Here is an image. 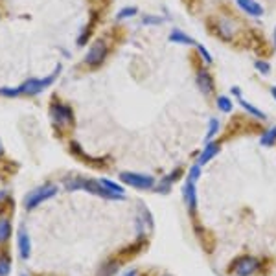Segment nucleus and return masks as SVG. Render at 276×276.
I'll return each instance as SVG.
<instances>
[{"instance_id": "obj_10", "label": "nucleus", "mask_w": 276, "mask_h": 276, "mask_svg": "<svg viewBox=\"0 0 276 276\" xmlns=\"http://www.w3.org/2000/svg\"><path fill=\"white\" fill-rule=\"evenodd\" d=\"M181 175H182V170H181V168H177L175 171L168 173L164 179H160L159 184L155 186V190L159 191V193H168V191H170V188H171V184L179 181V179H181Z\"/></svg>"}, {"instance_id": "obj_25", "label": "nucleus", "mask_w": 276, "mask_h": 276, "mask_svg": "<svg viewBox=\"0 0 276 276\" xmlns=\"http://www.w3.org/2000/svg\"><path fill=\"white\" fill-rule=\"evenodd\" d=\"M197 48H199V53H201V57L204 59V63L206 64H212V55L208 53V50L202 44H197Z\"/></svg>"}, {"instance_id": "obj_26", "label": "nucleus", "mask_w": 276, "mask_h": 276, "mask_svg": "<svg viewBox=\"0 0 276 276\" xmlns=\"http://www.w3.org/2000/svg\"><path fill=\"white\" fill-rule=\"evenodd\" d=\"M10 271H11V263L2 258V260H0V276H6Z\"/></svg>"}, {"instance_id": "obj_24", "label": "nucleus", "mask_w": 276, "mask_h": 276, "mask_svg": "<svg viewBox=\"0 0 276 276\" xmlns=\"http://www.w3.org/2000/svg\"><path fill=\"white\" fill-rule=\"evenodd\" d=\"M162 17H155V15H146L142 19V24H162Z\"/></svg>"}, {"instance_id": "obj_4", "label": "nucleus", "mask_w": 276, "mask_h": 276, "mask_svg": "<svg viewBox=\"0 0 276 276\" xmlns=\"http://www.w3.org/2000/svg\"><path fill=\"white\" fill-rule=\"evenodd\" d=\"M201 175V166L195 164L191 166L190 170V175H188V181L184 184V202H186V208L190 214H195V208H197V190H195V182Z\"/></svg>"}, {"instance_id": "obj_32", "label": "nucleus", "mask_w": 276, "mask_h": 276, "mask_svg": "<svg viewBox=\"0 0 276 276\" xmlns=\"http://www.w3.org/2000/svg\"><path fill=\"white\" fill-rule=\"evenodd\" d=\"M164 276H171V274H164Z\"/></svg>"}, {"instance_id": "obj_17", "label": "nucleus", "mask_w": 276, "mask_h": 276, "mask_svg": "<svg viewBox=\"0 0 276 276\" xmlns=\"http://www.w3.org/2000/svg\"><path fill=\"white\" fill-rule=\"evenodd\" d=\"M100 182L103 188H107V190L112 191V193H116V195H125V193H123V188L120 184H116V182L109 181V179H100Z\"/></svg>"}, {"instance_id": "obj_19", "label": "nucleus", "mask_w": 276, "mask_h": 276, "mask_svg": "<svg viewBox=\"0 0 276 276\" xmlns=\"http://www.w3.org/2000/svg\"><path fill=\"white\" fill-rule=\"evenodd\" d=\"M218 109H221L223 112H230L234 109V103L230 98H227V96H219L218 98Z\"/></svg>"}, {"instance_id": "obj_11", "label": "nucleus", "mask_w": 276, "mask_h": 276, "mask_svg": "<svg viewBox=\"0 0 276 276\" xmlns=\"http://www.w3.org/2000/svg\"><path fill=\"white\" fill-rule=\"evenodd\" d=\"M236 2H238V6L247 15H252V17L263 15V8H261V4H258L256 0H236Z\"/></svg>"}, {"instance_id": "obj_18", "label": "nucleus", "mask_w": 276, "mask_h": 276, "mask_svg": "<svg viewBox=\"0 0 276 276\" xmlns=\"http://www.w3.org/2000/svg\"><path fill=\"white\" fill-rule=\"evenodd\" d=\"M260 144L261 146H272V144H276V127H271L269 131H265V133L261 134Z\"/></svg>"}, {"instance_id": "obj_21", "label": "nucleus", "mask_w": 276, "mask_h": 276, "mask_svg": "<svg viewBox=\"0 0 276 276\" xmlns=\"http://www.w3.org/2000/svg\"><path fill=\"white\" fill-rule=\"evenodd\" d=\"M116 269H118V263H114V261H109L107 265L101 267L100 276H112L114 272H116Z\"/></svg>"}, {"instance_id": "obj_28", "label": "nucleus", "mask_w": 276, "mask_h": 276, "mask_svg": "<svg viewBox=\"0 0 276 276\" xmlns=\"http://www.w3.org/2000/svg\"><path fill=\"white\" fill-rule=\"evenodd\" d=\"M271 94H272V98L276 100V87H272V89H271Z\"/></svg>"}, {"instance_id": "obj_9", "label": "nucleus", "mask_w": 276, "mask_h": 276, "mask_svg": "<svg viewBox=\"0 0 276 276\" xmlns=\"http://www.w3.org/2000/svg\"><path fill=\"white\" fill-rule=\"evenodd\" d=\"M197 87H199V91L204 96H210L214 92V80L212 76L208 74V70L201 68L197 72Z\"/></svg>"}, {"instance_id": "obj_8", "label": "nucleus", "mask_w": 276, "mask_h": 276, "mask_svg": "<svg viewBox=\"0 0 276 276\" xmlns=\"http://www.w3.org/2000/svg\"><path fill=\"white\" fill-rule=\"evenodd\" d=\"M52 116L53 122L61 125V127H68L74 122V114H72V109L68 105H61V103H53L52 105Z\"/></svg>"}, {"instance_id": "obj_14", "label": "nucleus", "mask_w": 276, "mask_h": 276, "mask_svg": "<svg viewBox=\"0 0 276 276\" xmlns=\"http://www.w3.org/2000/svg\"><path fill=\"white\" fill-rule=\"evenodd\" d=\"M170 43H179V44H195V41L190 37V35H186L184 32H181V30H173V32L170 33Z\"/></svg>"}, {"instance_id": "obj_27", "label": "nucleus", "mask_w": 276, "mask_h": 276, "mask_svg": "<svg viewBox=\"0 0 276 276\" xmlns=\"http://www.w3.org/2000/svg\"><path fill=\"white\" fill-rule=\"evenodd\" d=\"M232 94L238 96V98H241V89H239V87H232Z\"/></svg>"}, {"instance_id": "obj_1", "label": "nucleus", "mask_w": 276, "mask_h": 276, "mask_svg": "<svg viewBox=\"0 0 276 276\" xmlns=\"http://www.w3.org/2000/svg\"><path fill=\"white\" fill-rule=\"evenodd\" d=\"M61 70L63 66L57 64L55 70H53L52 74L43 78V80H37V78H32V80H26L22 85L15 87V89H10V87H2L0 89V96H6V98H15V96H21V94H26V96H35L39 94L41 91L48 89V87L52 85L53 81L57 80V76L61 74Z\"/></svg>"}, {"instance_id": "obj_2", "label": "nucleus", "mask_w": 276, "mask_h": 276, "mask_svg": "<svg viewBox=\"0 0 276 276\" xmlns=\"http://www.w3.org/2000/svg\"><path fill=\"white\" fill-rule=\"evenodd\" d=\"M64 186H66V190H70V191L85 190V191H89V193H92V195H100V197H103V199H111V201L112 199H118V201L125 199V195H116V193H112V191H109L107 188H103L100 181H94V179L72 177L70 181L64 182Z\"/></svg>"}, {"instance_id": "obj_29", "label": "nucleus", "mask_w": 276, "mask_h": 276, "mask_svg": "<svg viewBox=\"0 0 276 276\" xmlns=\"http://www.w3.org/2000/svg\"><path fill=\"white\" fill-rule=\"evenodd\" d=\"M2 155H4V146L0 144V157H2Z\"/></svg>"}, {"instance_id": "obj_6", "label": "nucleus", "mask_w": 276, "mask_h": 276, "mask_svg": "<svg viewBox=\"0 0 276 276\" xmlns=\"http://www.w3.org/2000/svg\"><path fill=\"white\" fill-rule=\"evenodd\" d=\"M120 181L129 186H133L136 190H151V188H155L153 177L142 175V173H133V171H123V173H120Z\"/></svg>"}, {"instance_id": "obj_16", "label": "nucleus", "mask_w": 276, "mask_h": 276, "mask_svg": "<svg viewBox=\"0 0 276 276\" xmlns=\"http://www.w3.org/2000/svg\"><path fill=\"white\" fill-rule=\"evenodd\" d=\"M241 107H243L249 114H252L254 118H258V120H265V112H261L260 109H256V107L252 105V103H249V101L241 100Z\"/></svg>"}, {"instance_id": "obj_5", "label": "nucleus", "mask_w": 276, "mask_h": 276, "mask_svg": "<svg viewBox=\"0 0 276 276\" xmlns=\"http://www.w3.org/2000/svg\"><path fill=\"white\" fill-rule=\"evenodd\" d=\"M260 267V260L254 258V256H239L232 261L230 269L234 271V274L238 276H250L254 274Z\"/></svg>"}, {"instance_id": "obj_12", "label": "nucleus", "mask_w": 276, "mask_h": 276, "mask_svg": "<svg viewBox=\"0 0 276 276\" xmlns=\"http://www.w3.org/2000/svg\"><path fill=\"white\" fill-rule=\"evenodd\" d=\"M19 250H21V256L24 260H28L32 254V241H30V236L24 229L19 230Z\"/></svg>"}, {"instance_id": "obj_33", "label": "nucleus", "mask_w": 276, "mask_h": 276, "mask_svg": "<svg viewBox=\"0 0 276 276\" xmlns=\"http://www.w3.org/2000/svg\"><path fill=\"white\" fill-rule=\"evenodd\" d=\"M21 276H26V274H21Z\"/></svg>"}, {"instance_id": "obj_22", "label": "nucleus", "mask_w": 276, "mask_h": 276, "mask_svg": "<svg viewBox=\"0 0 276 276\" xmlns=\"http://www.w3.org/2000/svg\"><path fill=\"white\" fill-rule=\"evenodd\" d=\"M138 13L136 8H123V10L118 11V21H123V19H129V17H134Z\"/></svg>"}, {"instance_id": "obj_20", "label": "nucleus", "mask_w": 276, "mask_h": 276, "mask_svg": "<svg viewBox=\"0 0 276 276\" xmlns=\"http://www.w3.org/2000/svg\"><path fill=\"white\" fill-rule=\"evenodd\" d=\"M218 131H219V120L218 118H210V122H208V133H206V138H204V140L210 142Z\"/></svg>"}, {"instance_id": "obj_3", "label": "nucleus", "mask_w": 276, "mask_h": 276, "mask_svg": "<svg viewBox=\"0 0 276 276\" xmlns=\"http://www.w3.org/2000/svg\"><path fill=\"white\" fill-rule=\"evenodd\" d=\"M57 195V186L55 184H43L35 188L33 191H30L26 197H24V206L26 210H33L35 206H39L41 202L52 199V197Z\"/></svg>"}, {"instance_id": "obj_13", "label": "nucleus", "mask_w": 276, "mask_h": 276, "mask_svg": "<svg viewBox=\"0 0 276 276\" xmlns=\"http://www.w3.org/2000/svg\"><path fill=\"white\" fill-rule=\"evenodd\" d=\"M219 144H212V142H208L206 144V148L202 149V153L199 155V159H197V164L199 166H204L208 162V160H212L216 155L219 153Z\"/></svg>"}, {"instance_id": "obj_30", "label": "nucleus", "mask_w": 276, "mask_h": 276, "mask_svg": "<svg viewBox=\"0 0 276 276\" xmlns=\"http://www.w3.org/2000/svg\"><path fill=\"white\" fill-rule=\"evenodd\" d=\"M274 46H276V28H274Z\"/></svg>"}, {"instance_id": "obj_7", "label": "nucleus", "mask_w": 276, "mask_h": 276, "mask_svg": "<svg viewBox=\"0 0 276 276\" xmlns=\"http://www.w3.org/2000/svg\"><path fill=\"white\" fill-rule=\"evenodd\" d=\"M107 52H109V50H107V44L103 43V41H96L91 46V50L87 52L85 64H89V66H100V64L105 61Z\"/></svg>"}, {"instance_id": "obj_23", "label": "nucleus", "mask_w": 276, "mask_h": 276, "mask_svg": "<svg viewBox=\"0 0 276 276\" xmlns=\"http://www.w3.org/2000/svg\"><path fill=\"white\" fill-rule=\"evenodd\" d=\"M254 68L258 70L260 74H263V76H267L269 72H271V66H269V63H265V61H256Z\"/></svg>"}, {"instance_id": "obj_31", "label": "nucleus", "mask_w": 276, "mask_h": 276, "mask_svg": "<svg viewBox=\"0 0 276 276\" xmlns=\"http://www.w3.org/2000/svg\"><path fill=\"white\" fill-rule=\"evenodd\" d=\"M125 276H134V272H127V274H125Z\"/></svg>"}, {"instance_id": "obj_15", "label": "nucleus", "mask_w": 276, "mask_h": 276, "mask_svg": "<svg viewBox=\"0 0 276 276\" xmlns=\"http://www.w3.org/2000/svg\"><path fill=\"white\" fill-rule=\"evenodd\" d=\"M10 236H11V221L10 219L2 218L0 219V243L8 241Z\"/></svg>"}]
</instances>
